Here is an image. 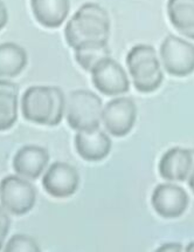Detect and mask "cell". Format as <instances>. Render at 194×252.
I'll return each mask as SVG.
<instances>
[{
	"label": "cell",
	"instance_id": "cell-1",
	"mask_svg": "<svg viewBox=\"0 0 194 252\" xmlns=\"http://www.w3.org/2000/svg\"><path fill=\"white\" fill-rule=\"evenodd\" d=\"M110 19L108 12L95 2L83 4L64 30L66 41L74 50L94 44H108Z\"/></svg>",
	"mask_w": 194,
	"mask_h": 252
},
{
	"label": "cell",
	"instance_id": "cell-2",
	"mask_svg": "<svg viewBox=\"0 0 194 252\" xmlns=\"http://www.w3.org/2000/svg\"><path fill=\"white\" fill-rule=\"evenodd\" d=\"M21 110L27 121L42 126H57L66 110V99L58 87L33 86L25 92Z\"/></svg>",
	"mask_w": 194,
	"mask_h": 252
},
{
	"label": "cell",
	"instance_id": "cell-3",
	"mask_svg": "<svg viewBox=\"0 0 194 252\" xmlns=\"http://www.w3.org/2000/svg\"><path fill=\"white\" fill-rule=\"evenodd\" d=\"M126 64L135 87L140 93L157 91L164 80L162 66L152 46L140 44L132 47L126 57Z\"/></svg>",
	"mask_w": 194,
	"mask_h": 252
},
{
	"label": "cell",
	"instance_id": "cell-4",
	"mask_svg": "<svg viewBox=\"0 0 194 252\" xmlns=\"http://www.w3.org/2000/svg\"><path fill=\"white\" fill-rule=\"evenodd\" d=\"M64 113L68 125L75 130L97 129L102 119V100L90 91L78 89L69 94Z\"/></svg>",
	"mask_w": 194,
	"mask_h": 252
},
{
	"label": "cell",
	"instance_id": "cell-5",
	"mask_svg": "<svg viewBox=\"0 0 194 252\" xmlns=\"http://www.w3.org/2000/svg\"><path fill=\"white\" fill-rule=\"evenodd\" d=\"M0 201L5 210L21 216L29 213L34 207L36 191L28 181L10 175L0 182Z\"/></svg>",
	"mask_w": 194,
	"mask_h": 252
},
{
	"label": "cell",
	"instance_id": "cell-6",
	"mask_svg": "<svg viewBox=\"0 0 194 252\" xmlns=\"http://www.w3.org/2000/svg\"><path fill=\"white\" fill-rule=\"evenodd\" d=\"M160 58L168 74L187 76L194 72V45L175 35H167L160 46Z\"/></svg>",
	"mask_w": 194,
	"mask_h": 252
},
{
	"label": "cell",
	"instance_id": "cell-7",
	"mask_svg": "<svg viewBox=\"0 0 194 252\" xmlns=\"http://www.w3.org/2000/svg\"><path fill=\"white\" fill-rule=\"evenodd\" d=\"M137 119V107L131 97H117L107 103L102 120L107 131L116 137L128 135Z\"/></svg>",
	"mask_w": 194,
	"mask_h": 252
},
{
	"label": "cell",
	"instance_id": "cell-8",
	"mask_svg": "<svg viewBox=\"0 0 194 252\" xmlns=\"http://www.w3.org/2000/svg\"><path fill=\"white\" fill-rule=\"evenodd\" d=\"M90 73L92 84L104 95L126 93L130 87L124 68L110 57L101 60Z\"/></svg>",
	"mask_w": 194,
	"mask_h": 252
},
{
	"label": "cell",
	"instance_id": "cell-9",
	"mask_svg": "<svg viewBox=\"0 0 194 252\" xmlns=\"http://www.w3.org/2000/svg\"><path fill=\"white\" fill-rule=\"evenodd\" d=\"M80 175L75 167L66 162H55L42 178V186L48 195L55 198H67L76 192Z\"/></svg>",
	"mask_w": 194,
	"mask_h": 252
},
{
	"label": "cell",
	"instance_id": "cell-10",
	"mask_svg": "<svg viewBox=\"0 0 194 252\" xmlns=\"http://www.w3.org/2000/svg\"><path fill=\"white\" fill-rule=\"evenodd\" d=\"M189 195L181 187L172 183L157 186L151 203L156 213L164 218H177L189 207Z\"/></svg>",
	"mask_w": 194,
	"mask_h": 252
},
{
	"label": "cell",
	"instance_id": "cell-11",
	"mask_svg": "<svg viewBox=\"0 0 194 252\" xmlns=\"http://www.w3.org/2000/svg\"><path fill=\"white\" fill-rule=\"evenodd\" d=\"M75 147L83 159L96 162L109 155L111 150V140L98 128L78 131L75 136Z\"/></svg>",
	"mask_w": 194,
	"mask_h": 252
},
{
	"label": "cell",
	"instance_id": "cell-12",
	"mask_svg": "<svg viewBox=\"0 0 194 252\" xmlns=\"http://www.w3.org/2000/svg\"><path fill=\"white\" fill-rule=\"evenodd\" d=\"M48 161L47 149L39 146H25L15 154L13 168L21 177L36 180L47 167Z\"/></svg>",
	"mask_w": 194,
	"mask_h": 252
},
{
	"label": "cell",
	"instance_id": "cell-13",
	"mask_svg": "<svg viewBox=\"0 0 194 252\" xmlns=\"http://www.w3.org/2000/svg\"><path fill=\"white\" fill-rule=\"evenodd\" d=\"M192 165V152L180 147H174L163 155L158 168L160 176L165 180L183 182L189 177Z\"/></svg>",
	"mask_w": 194,
	"mask_h": 252
},
{
	"label": "cell",
	"instance_id": "cell-14",
	"mask_svg": "<svg viewBox=\"0 0 194 252\" xmlns=\"http://www.w3.org/2000/svg\"><path fill=\"white\" fill-rule=\"evenodd\" d=\"M36 21L47 29H57L64 23L70 10V0H30Z\"/></svg>",
	"mask_w": 194,
	"mask_h": 252
},
{
	"label": "cell",
	"instance_id": "cell-15",
	"mask_svg": "<svg viewBox=\"0 0 194 252\" xmlns=\"http://www.w3.org/2000/svg\"><path fill=\"white\" fill-rule=\"evenodd\" d=\"M19 87L7 80H0V131L13 127L18 119Z\"/></svg>",
	"mask_w": 194,
	"mask_h": 252
},
{
	"label": "cell",
	"instance_id": "cell-16",
	"mask_svg": "<svg viewBox=\"0 0 194 252\" xmlns=\"http://www.w3.org/2000/svg\"><path fill=\"white\" fill-rule=\"evenodd\" d=\"M167 15L178 32L194 40V0H168Z\"/></svg>",
	"mask_w": 194,
	"mask_h": 252
},
{
	"label": "cell",
	"instance_id": "cell-17",
	"mask_svg": "<svg viewBox=\"0 0 194 252\" xmlns=\"http://www.w3.org/2000/svg\"><path fill=\"white\" fill-rule=\"evenodd\" d=\"M27 53L13 42L0 44V78H14L25 69Z\"/></svg>",
	"mask_w": 194,
	"mask_h": 252
},
{
	"label": "cell",
	"instance_id": "cell-18",
	"mask_svg": "<svg viewBox=\"0 0 194 252\" xmlns=\"http://www.w3.org/2000/svg\"><path fill=\"white\" fill-rule=\"evenodd\" d=\"M110 57L108 44H94L83 46L75 50V60L83 69L91 72L96 64L104 58Z\"/></svg>",
	"mask_w": 194,
	"mask_h": 252
},
{
	"label": "cell",
	"instance_id": "cell-19",
	"mask_svg": "<svg viewBox=\"0 0 194 252\" xmlns=\"http://www.w3.org/2000/svg\"><path fill=\"white\" fill-rule=\"evenodd\" d=\"M6 252H39L40 248L34 238L18 233L6 244Z\"/></svg>",
	"mask_w": 194,
	"mask_h": 252
},
{
	"label": "cell",
	"instance_id": "cell-20",
	"mask_svg": "<svg viewBox=\"0 0 194 252\" xmlns=\"http://www.w3.org/2000/svg\"><path fill=\"white\" fill-rule=\"evenodd\" d=\"M10 217H8V215L2 209H0V250H1L2 245H4L5 238L7 236L8 230H10Z\"/></svg>",
	"mask_w": 194,
	"mask_h": 252
},
{
	"label": "cell",
	"instance_id": "cell-21",
	"mask_svg": "<svg viewBox=\"0 0 194 252\" xmlns=\"http://www.w3.org/2000/svg\"><path fill=\"white\" fill-rule=\"evenodd\" d=\"M157 251L180 252V251H183V247H181V244H179V243H166V244L162 245V247H160Z\"/></svg>",
	"mask_w": 194,
	"mask_h": 252
},
{
	"label": "cell",
	"instance_id": "cell-22",
	"mask_svg": "<svg viewBox=\"0 0 194 252\" xmlns=\"http://www.w3.org/2000/svg\"><path fill=\"white\" fill-rule=\"evenodd\" d=\"M8 21V13H7V8L4 2L0 0V31H1L4 27L6 26Z\"/></svg>",
	"mask_w": 194,
	"mask_h": 252
},
{
	"label": "cell",
	"instance_id": "cell-23",
	"mask_svg": "<svg viewBox=\"0 0 194 252\" xmlns=\"http://www.w3.org/2000/svg\"><path fill=\"white\" fill-rule=\"evenodd\" d=\"M189 186H190V188L192 189V191L194 192V168L192 169V173H191V175H190Z\"/></svg>",
	"mask_w": 194,
	"mask_h": 252
},
{
	"label": "cell",
	"instance_id": "cell-24",
	"mask_svg": "<svg viewBox=\"0 0 194 252\" xmlns=\"http://www.w3.org/2000/svg\"><path fill=\"white\" fill-rule=\"evenodd\" d=\"M185 250H186L187 252H194V242H192V243H190L189 245H187V248L185 249Z\"/></svg>",
	"mask_w": 194,
	"mask_h": 252
}]
</instances>
